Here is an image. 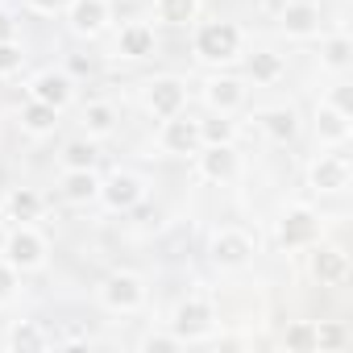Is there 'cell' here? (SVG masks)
I'll return each instance as SVG.
<instances>
[{
    "label": "cell",
    "mask_w": 353,
    "mask_h": 353,
    "mask_svg": "<svg viewBox=\"0 0 353 353\" xmlns=\"http://www.w3.org/2000/svg\"><path fill=\"white\" fill-rule=\"evenodd\" d=\"M192 54L208 67H229L245 54V34L237 21H196Z\"/></svg>",
    "instance_id": "6da1fadb"
},
{
    "label": "cell",
    "mask_w": 353,
    "mask_h": 353,
    "mask_svg": "<svg viewBox=\"0 0 353 353\" xmlns=\"http://www.w3.org/2000/svg\"><path fill=\"white\" fill-rule=\"evenodd\" d=\"M0 258H5L17 274H34V270L46 266L50 241L34 221H13V229L5 233V241H0Z\"/></svg>",
    "instance_id": "7a4b0ae2"
},
{
    "label": "cell",
    "mask_w": 353,
    "mask_h": 353,
    "mask_svg": "<svg viewBox=\"0 0 353 353\" xmlns=\"http://www.w3.org/2000/svg\"><path fill=\"white\" fill-rule=\"evenodd\" d=\"M96 299H100V307L112 312V316H133V312L145 307V279H141L137 270H112V274L100 279Z\"/></svg>",
    "instance_id": "3957f363"
},
{
    "label": "cell",
    "mask_w": 353,
    "mask_h": 353,
    "mask_svg": "<svg viewBox=\"0 0 353 353\" xmlns=\"http://www.w3.org/2000/svg\"><path fill=\"white\" fill-rule=\"evenodd\" d=\"M166 328L179 336L183 345L208 341V336L216 332V307H212V299H204V295L179 299V303H174V312H170V320H166Z\"/></svg>",
    "instance_id": "277c9868"
},
{
    "label": "cell",
    "mask_w": 353,
    "mask_h": 353,
    "mask_svg": "<svg viewBox=\"0 0 353 353\" xmlns=\"http://www.w3.org/2000/svg\"><path fill=\"white\" fill-rule=\"evenodd\" d=\"M150 196V183L141 179V174L137 170H112V174H104V179H100V204L108 208V212H133L141 200Z\"/></svg>",
    "instance_id": "5b68a950"
},
{
    "label": "cell",
    "mask_w": 353,
    "mask_h": 353,
    "mask_svg": "<svg viewBox=\"0 0 353 353\" xmlns=\"http://www.w3.org/2000/svg\"><path fill=\"white\" fill-rule=\"evenodd\" d=\"M274 237L283 250H307L320 241V212L307 208V204H287L279 225H274Z\"/></svg>",
    "instance_id": "8992f818"
},
{
    "label": "cell",
    "mask_w": 353,
    "mask_h": 353,
    "mask_svg": "<svg viewBox=\"0 0 353 353\" xmlns=\"http://www.w3.org/2000/svg\"><path fill=\"white\" fill-rule=\"evenodd\" d=\"M349 183H353V162H349V154L328 150V154H316L312 158V166H307V188L316 196H341Z\"/></svg>",
    "instance_id": "52a82bcc"
},
{
    "label": "cell",
    "mask_w": 353,
    "mask_h": 353,
    "mask_svg": "<svg viewBox=\"0 0 353 353\" xmlns=\"http://www.w3.org/2000/svg\"><path fill=\"white\" fill-rule=\"evenodd\" d=\"M254 254H258L254 237H250L245 229H237V225H225V229H216V233L208 237V258H212L221 270H241V266L254 262Z\"/></svg>",
    "instance_id": "ba28073f"
},
{
    "label": "cell",
    "mask_w": 353,
    "mask_h": 353,
    "mask_svg": "<svg viewBox=\"0 0 353 353\" xmlns=\"http://www.w3.org/2000/svg\"><path fill=\"white\" fill-rule=\"evenodd\" d=\"M141 108L154 121H166L174 112H183L188 108V83L179 75H158V79H150L145 92H141Z\"/></svg>",
    "instance_id": "9c48e42d"
},
{
    "label": "cell",
    "mask_w": 353,
    "mask_h": 353,
    "mask_svg": "<svg viewBox=\"0 0 353 353\" xmlns=\"http://www.w3.org/2000/svg\"><path fill=\"white\" fill-rule=\"evenodd\" d=\"M200 145H204V137H200V121L196 117L174 112V117L162 121V129H158V150L162 154H170V158H192Z\"/></svg>",
    "instance_id": "30bf717a"
},
{
    "label": "cell",
    "mask_w": 353,
    "mask_h": 353,
    "mask_svg": "<svg viewBox=\"0 0 353 353\" xmlns=\"http://www.w3.org/2000/svg\"><path fill=\"white\" fill-rule=\"evenodd\" d=\"M245 79L241 75H208L204 88H200V100L208 104V112H225V117H237L245 108Z\"/></svg>",
    "instance_id": "8fae6325"
},
{
    "label": "cell",
    "mask_w": 353,
    "mask_h": 353,
    "mask_svg": "<svg viewBox=\"0 0 353 353\" xmlns=\"http://www.w3.org/2000/svg\"><path fill=\"white\" fill-rule=\"evenodd\" d=\"M196 174L204 183H233L237 174H241V154L233 150V145H200L196 154Z\"/></svg>",
    "instance_id": "7c38bea8"
},
{
    "label": "cell",
    "mask_w": 353,
    "mask_h": 353,
    "mask_svg": "<svg viewBox=\"0 0 353 353\" xmlns=\"http://www.w3.org/2000/svg\"><path fill=\"white\" fill-rule=\"evenodd\" d=\"M63 17H67L75 38H100V34L112 30V5L108 0H71Z\"/></svg>",
    "instance_id": "4fadbf2b"
},
{
    "label": "cell",
    "mask_w": 353,
    "mask_h": 353,
    "mask_svg": "<svg viewBox=\"0 0 353 353\" xmlns=\"http://www.w3.org/2000/svg\"><path fill=\"white\" fill-rule=\"evenodd\" d=\"M26 96H30V100H42V104H50V108H59V112H63V108H71V104H75V79H71L67 71L46 67V71L30 75Z\"/></svg>",
    "instance_id": "5bb4252c"
},
{
    "label": "cell",
    "mask_w": 353,
    "mask_h": 353,
    "mask_svg": "<svg viewBox=\"0 0 353 353\" xmlns=\"http://www.w3.org/2000/svg\"><path fill=\"white\" fill-rule=\"evenodd\" d=\"M279 30L295 42H312L320 38L324 30V17H320V5H312V0H287V5L279 9Z\"/></svg>",
    "instance_id": "9a60e30c"
},
{
    "label": "cell",
    "mask_w": 353,
    "mask_h": 353,
    "mask_svg": "<svg viewBox=\"0 0 353 353\" xmlns=\"http://www.w3.org/2000/svg\"><path fill=\"white\" fill-rule=\"evenodd\" d=\"M154 50H158V34H154L150 21H125V26L117 30V38H112V54L133 59V63L150 59Z\"/></svg>",
    "instance_id": "2e32d148"
},
{
    "label": "cell",
    "mask_w": 353,
    "mask_h": 353,
    "mask_svg": "<svg viewBox=\"0 0 353 353\" xmlns=\"http://www.w3.org/2000/svg\"><path fill=\"white\" fill-rule=\"evenodd\" d=\"M349 137H353V112H345V108L320 100V104H316V141L341 150Z\"/></svg>",
    "instance_id": "e0dca14e"
},
{
    "label": "cell",
    "mask_w": 353,
    "mask_h": 353,
    "mask_svg": "<svg viewBox=\"0 0 353 353\" xmlns=\"http://www.w3.org/2000/svg\"><path fill=\"white\" fill-rule=\"evenodd\" d=\"M254 125H258L274 145H291V141L299 137V112H295L291 104H270V108H262V112L254 117Z\"/></svg>",
    "instance_id": "ac0fdd59"
},
{
    "label": "cell",
    "mask_w": 353,
    "mask_h": 353,
    "mask_svg": "<svg viewBox=\"0 0 353 353\" xmlns=\"http://www.w3.org/2000/svg\"><path fill=\"white\" fill-rule=\"evenodd\" d=\"M59 196H63L71 208H88V204H96V196H100V174H96V166H92V170H63Z\"/></svg>",
    "instance_id": "d6986e66"
},
{
    "label": "cell",
    "mask_w": 353,
    "mask_h": 353,
    "mask_svg": "<svg viewBox=\"0 0 353 353\" xmlns=\"http://www.w3.org/2000/svg\"><path fill=\"white\" fill-rule=\"evenodd\" d=\"M200 13H204V0H150V17L158 26H170V30L196 26Z\"/></svg>",
    "instance_id": "ffe728a7"
},
{
    "label": "cell",
    "mask_w": 353,
    "mask_h": 353,
    "mask_svg": "<svg viewBox=\"0 0 353 353\" xmlns=\"http://www.w3.org/2000/svg\"><path fill=\"white\" fill-rule=\"evenodd\" d=\"M117 108L108 104V100H92V104H83L79 108V129H83V137H92V141H100V137H112L117 133Z\"/></svg>",
    "instance_id": "44dd1931"
},
{
    "label": "cell",
    "mask_w": 353,
    "mask_h": 353,
    "mask_svg": "<svg viewBox=\"0 0 353 353\" xmlns=\"http://www.w3.org/2000/svg\"><path fill=\"white\" fill-rule=\"evenodd\" d=\"M312 250V274L320 279V283H345V274H349V258H345V250L341 245H307Z\"/></svg>",
    "instance_id": "7402d4cb"
},
{
    "label": "cell",
    "mask_w": 353,
    "mask_h": 353,
    "mask_svg": "<svg viewBox=\"0 0 353 353\" xmlns=\"http://www.w3.org/2000/svg\"><path fill=\"white\" fill-rule=\"evenodd\" d=\"M59 108H50V104H42V100H26L21 104V112H17V121H21V129L30 133V137H50L54 129H59Z\"/></svg>",
    "instance_id": "603a6c76"
},
{
    "label": "cell",
    "mask_w": 353,
    "mask_h": 353,
    "mask_svg": "<svg viewBox=\"0 0 353 353\" xmlns=\"http://www.w3.org/2000/svg\"><path fill=\"white\" fill-rule=\"evenodd\" d=\"M0 208L9 212V221H38L42 208H46V200H42V192H34V188H13Z\"/></svg>",
    "instance_id": "cb8c5ba5"
},
{
    "label": "cell",
    "mask_w": 353,
    "mask_h": 353,
    "mask_svg": "<svg viewBox=\"0 0 353 353\" xmlns=\"http://www.w3.org/2000/svg\"><path fill=\"white\" fill-rule=\"evenodd\" d=\"M283 75H287V59H283V54H274V50H254V54H250V79H254V83L270 88V83H279Z\"/></svg>",
    "instance_id": "d4e9b609"
},
{
    "label": "cell",
    "mask_w": 353,
    "mask_h": 353,
    "mask_svg": "<svg viewBox=\"0 0 353 353\" xmlns=\"http://www.w3.org/2000/svg\"><path fill=\"white\" fill-rule=\"evenodd\" d=\"M320 63H324L328 71L345 75L349 63H353V42H349V34H332V38H324V46H320Z\"/></svg>",
    "instance_id": "484cf974"
},
{
    "label": "cell",
    "mask_w": 353,
    "mask_h": 353,
    "mask_svg": "<svg viewBox=\"0 0 353 353\" xmlns=\"http://www.w3.org/2000/svg\"><path fill=\"white\" fill-rule=\"evenodd\" d=\"M63 170H92L96 166V158H100V150H96V141L92 137H75V141H67L63 145Z\"/></svg>",
    "instance_id": "4316f807"
},
{
    "label": "cell",
    "mask_w": 353,
    "mask_h": 353,
    "mask_svg": "<svg viewBox=\"0 0 353 353\" xmlns=\"http://www.w3.org/2000/svg\"><path fill=\"white\" fill-rule=\"evenodd\" d=\"M200 137H204V145H233V137H237V121L225 117V112H212L208 121H200Z\"/></svg>",
    "instance_id": "83f0119b"
},
{
    "label": "cell",
    "mask_w": 353,
    "mask_h": 353,
    "mask_svg": "<svg viewBox=\"0 0 353 353\" xmlns=\"http://www.w3.org/2000/svg\"><path fill=\"white\" fill-rule=\"evenodd\" d=\"M283 345H287L291 353H312V349H316V324H312V320H295V324H287Z\"/></svg>",
    "instance_id": "f1b7e54d"
},
{
    "label": "cell",
    "mask_w": 353,
    "mask_h": 353,
    "mask_svg": "<svg viewBox=\"0 0 353 353\" xmlns=\"http://www.w3.org/2000/svg\"><path fill=\"white\" fill-rule=\"evenodd\" d=\"M46 345H50V341H46V332H42L34 320L17 324V328L9 332V349H21V353H26V349H46Z\"/></svg>",
    "instance_id": "f546056e"
},
{
    "label": "cell",
    "mask_w": 353,
    "mask_h": 353,
    "mask_svg": "<svg viewBox=\"0 0 353 353\" xmlns=\"http://www.w3.org/2000/svg\"><path fill=\"white\" fill-rule=\"evenodd\" d=\"M341 345H349V328L336 320H320L316 324V349H341Z\"/></svg>",
    "instance_id": "4dcf8cb0"
},
{
    "label": "cell",
    "mask_w": 353,
    "mask_h": 353,
    "mask_svg": "<svg viewBox=\"0 0 353 353\" xmlns=\"http://www.w3.org/2000/svg\"><path fill=\"white\" fill-rule=\"evenodd\" d=\"M26 67V46L13 38V42H0V79H9Z\"/></svg>",
    "instance_id": "1f68e13d"
},
{
    "label": "cell",
    "mask_w": 353,
    "mask_h": 353,
    "mask_svg": "<svg viewBox=\"0 0 353 353\" xmlns=\"http://www.w3.org/2000/svg\"><path fill=\"white\" fill-rule=\"evenodd\" d=\"M137 349H141V353H154V349H158V353H174V349H183V341L166 328V332H145V336L137 341Z\"/></svg>",
    "instance_id": "d6a6232c"
},
{
    "label": "cell",
    "mask_w": 353,
    "mask_h": 353,
    "mask_svg": "<svg viewBox=\"0 0 353 353\" xmlns=\"http://www.w3.org/2000/svg\"><path fill=\"white\" fill-rule=\"evenodd\" d=\"M21 291V274L5 262V258H0V307H5V303H13V295Z\"/></svg>",
    "instance_id": "836d02e7"
},
{
    "label": "cell",
    "mask_w": 353,
    "mask_h": 353,
    "mask_svg": "<svg viewBox=\"0 0 353 353\" xmlns=\"http://www.w3.org/2000/svg\"><path fill=\"white\" fill-rule=\"evenodd\" d=\"M26 5H30V13L59 17V13H67V5H71V0H26Z\"/></svg>",
    "instance_id": "e575fe53"
},
{
    "label": "cell",
    "mask_w": 353,
    "mask_h": 353,
    "mask_svg": "<svg viewBox=\"0 0 353 353\" xmlns=\"http://www.w3.org/2000/svg\"><path fill=\"white\" fill-rule=\"evenodd\" d=\"M13 38H17V21H13V13L0 9V42H13Z\"/></svg>",
    "instance_id": "d590c367"
},
{
    "label": "cell",
    "mask_w": 353,
    "mask_h": 353,
    "mask_svg": "<svg viewBox=\"0 0 353 353\" xmlns=\"http://www.w3.org/2000/svg\"><path fill=\"white\" fill-rule=\"evenodd\" d=\"M0 212H5V208H0Z\"/></svg>",
    "instance_id": "8d00e7d4"
}]
</instances>
